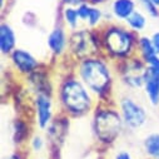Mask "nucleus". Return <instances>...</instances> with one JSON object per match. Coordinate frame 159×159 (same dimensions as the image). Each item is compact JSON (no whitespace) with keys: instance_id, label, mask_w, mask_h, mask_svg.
I'll use <instances>...</instances> for the list:
<instances>
[{"instance_id":"nucleus-1","label":"nucleus","mask_w":159,"mask_h":159,"mask_svg":"<svg viewBox=\"0 0 159 159\" xmlns=\"http://www.w3.org/2000/svg\"><path fill=\"white\" fill-rule=\"evenodd\" d=\"M73 71L94 94L99 103L115 102V85L118 82L115 64L103 54L74 63Z\"/></svg>"},{"instance_id":"nucleus-2","label":"nucleus","mask_w":159,"mask_h":159,"mask_svg":"<svg viewBox=\"0 0 159 159\" xmlns=\"http://www.w3.org/2000/svg\"><path fill=\"white\" fill-rule=\"evenodd\" d=\"M55 100L58 111L70 119H79L90 115L98 105V99L76 76L73 69H69L55 83Z\"/></svg>"},{"instance_id":"nucleus-3","label":"nucleus","mask_w":159,"mask_h":159,"mask_svg":"<svg viewBox=\"0 0 159 159\" xmlns=\"http://www.w3.org/2000/svg\"><path fill=\"white\" fill-rule=\"evenodd\" d=\"M90 115L92 137L98 149L102 152L115 145L127 130L115 102L98 103Z\"/></svg>"},{"instance_id":"nucleus-4","label":"nucleus","mask_w":159,"mask_h":159,"mask_svg":"<svg viewBox=\"0 0 159 159\" xmlns=\"http://www.w3.org/2000/svg\"><path fill=\"white\" fill-rule=\"evenodd\" d=\"M102 40V54L111 63L118 64L137 55L138 38L125 25L109 21L99 29Z\"/></svg>"},{"instance_id":"nucleus-5","label":"nucleus","mask_w":159,"mask_h":159,"mask_svg":"<svg viewBox=\"0 0 159 159\" xmlns=\"http://www.w3.org/2000/svg\"><path fill=\"white\" fill-rule=\"evenodd\" d=\"M99 54H102V40L99 30L82 26L80 29L69 33L66 59H69L73 64Z\"/></svg>"},{"instance_id":"nucleus-6","label":"nucleus","mask_w":159,"mask_h":159,"mask_svg":"<svg viewBox=\"0 0 159 159\" xmlns=\"http://www.w3.org/2000/svg\"><path fill=\"white\" fill-rule=\"evenodd\" d=\"M115 104L118 107L119 113H120L127 130L138 132L147 125L149 120L148 109L132 93L125 92L116 97Z\"/></svg>"},{"instance_id":"nucleus-7","label":"nucleus","mask_w":159,"mask_h":159,"mask_svg":"<svg viewBox=\"0 0 159 159\" xmlns=\"http://www.w3.org/2000/svg\"><path fill=\"white\" fill-rule=\"evenodd\" d=\"M115 70L118 82L125 88L127 92L132 93L143 89L147 65L138 55L115 64Z\"/></svg>"},{"instance_id":"nucleus-8","label":"nucleus","mask_w":159,"mask_h":159,"mask_svg":"<svg viewBox=\"0 0 159 159\" xmlns=\"http://www.w3.org/2000/svg\"><path fill=\"white\" fill-rule=\"evenodd\" d=\"M55 95L50 93H39L31 95V119L39 132H45L53 123L59 111H57Z\"/></svg>"},{"instance_id":"nucleus-9","label":"nucleus","mask_w":159,"mask_h":159,"mask_svg":"<svg viewBox=\"0 0 159 159\" xmlns=\"http://www.w3.org/2000/svg\"><path fill=\"white\" fill-rule=\"evenodd\" d=\"M73 119L69 116L58 113L53 123L48 127V129L44 132L48 143H49V159H60L61 148L66 140V137L69 134L70 123Z\"/></svg>"},{"instance_id":"nucleus-10","label":"nucleus","mask_w":159,"mask_h":159,"mask_svg":"<svg viewBox=\"0 0 159 159\" xmlns=\"http://www.w3.org/2000/svg\"><path fill=\"white\" fill-rule=\"evenodd\" d=\"M10 69L21 79L31 75L33 73L42 69L47 64L43 63L38 57H35L30 50L18 47L8 58Z\"/></svg>"},{"instance_id":"nucleus-11","label":"nucleus","mask_w":159,"mask_h":159,"mask_svg":"<svg viewBox=\"0 0 159 159\" xmlns=\"http://www.w3.org/2000/svg\"><path fill=\"white\" fill-rule=\"evenodd\" d=\"M69 30L63 24H57L47 35V47L53 60L63 61L68 57Z\"/></svg>"},{"instance_id":"nucleus-12","label":"nucleus","mask_w":159,"mask_h":159,"mask_svg":"<svg viewBox=\"0 0 159 159\" xmlns=\"http://www.w3.org/2000/svg\"><path fill=\"white\" fill-rule=\"evenodd\" d=\"M23 80L25 83V89L30 95H35L39 93H55V83L53 80L52 71L48 69V64Z\"/></svg>"},{"instance_id":"nucleus-13","label":"nucleus","mask_w":159,"mask_h":159,"mask_svg":"<svg viewBox=\"0 0 159 159\" xmlns=\"http://www.w3.org/2000/svg\"><path fill=\"white\" fill-rule=\"evenodd\" d=\"M33 128H35L33 119L28 118V115L19 114L13 119L10 125V133L15 148H26L28 142L34 133Z\"/></svg>"},{"instance_id":"nucleus-14","label":"nucleus","mask_w":159,"mask_h":159,"mask_svg":"<svg viewBox=\"0 0 159 159\" xmlns=\"http://www.w3.org/2000/svg\"><path fill=\"white\" fill-rule=\"evenodd\" d=\"M76 9L83 25L87 28L99 30L104 24L109 23L108 20H105V14L99 8V5H94L87 2L80 7H78Z\"/></svg>"},{"instance_id":"nucleus-15","label":"nucleus","mask_w":159,"mask_h":159,"mask_svg":"<svg viewBox=\"0 0 159 159\" xmlns=\"http://www.w3.org/2000/svg\"><path fill=\"white\" fill-rule=\"evenodd\" d=\"M142 92L149 105L154 108L159 107V70L147 66Z\"/></svg>"},{"instance_id":"nucleus-16","label":"nucleus","mask_w":159,"mask_h":159,"mask_svg":"<svg viewBox=\"0 0 159 159\" xmlns=\"http://www.w3.org/2000/svg\"><path fill=\"white\" fill-rule=\"evenodd\" d=\"M18 48V35L15 29L8 21H2L0 24V54L3 58H9V55Z\"/></svg>"},{"instance_id":"nucleus-17","label":"nucleus","mask_w":159,"mask_h":159,"mask_svg":"<svg viewBox=\"0 0 159 159\" xmlns=\"http://www.w3.org/2000/svg\"><path fill=\"white\" fill-rule=\"evenodd\" d=\"M137 0H113L110 4L111 19L116 23H124L138 8Z\"/></svg>"},{"instance_id":"nucleus-18","label":"nucleus","mask_w":159,"mask_h":159,"mask_svg":"<svg viewBox=\"0 0 159 159\" xmlns=\"http://www.w3.org/2000/svg\"><path fill=\"white\" fill-rule=\"evenodd\" d=\"M48 148H49V143L44 132H39V130L33 133L26 145V149L30 153V155H40L42 153L48 150Z\"/></svg>"},{"instance_id":"nucleus-19","label":"nucleus","mask_w":159,"mask_h":159,"mask_svg":"<svg viewBox=\"0 0 159 159\" xmlns=\"http://www.w3.org/2000/svg\"><path fill=\"white\" fill-rule=\"evenodd\" d=\"M124 24H125V26H127L128 29H130L133 33L140 35V34L145 30V28H147V25H148V15H147L143 10L137 9V10L124 21Z\"/></svg>"},{"instance_id":"nucleus-20","label":"nucleus","mask_w":159,"mask_h":159,"mask_svg":"<svg viewBox=\"0 0 159 159\" xmlns=\"http://www.w3.org/2000/svg\"><path fill=\"white\" fill-rule=\"evenodd\" d=\"M142 148L148 159H159V132H152L143 138Z\"/></svg>"},{"instance_id":"nucleus-21","label":"nucleus","mask_w":159,"mask_h":159,"mask_svg":"<svg viewBox=\"0 0 159 159\" xmlns=\"http://www.w3.org/2000/svg\"><path fill=\"white\" fill-rule=\"evenodd\" d=\"M61 20L63 25L69 30V31H75L78 29H80L83 25L80 16L78 14L76 8H70V7H63L61 10Z\"/></svg>"},{"instance_id":"nucleus-22","label":"nucleus","mask_w":159,"mask_h":159,"mask_svg":"<svg viewBox=\"0 0 159 159\" xmlns=\"http://www.w3.org/2000/svg\"><path fill=\"white\" fill-rule=\"evenodd\" d=\"M137 55L144 61V64H147L154 57L159 55V54H157V52H155V49H154V47L152 44L150 36H148V35H139Z\"/></svg>"},{"instance_id":"nucleus-23","label":"nucleus","mask_w":159,"mask_h":159,"mask_svg":"<svg viewBox=\"0 0 159 159\" xmlns=\"http://www.w3.org/2000/svg\"><path fill=\"white\" fill-rule=\"evenodd\" d=\"M137 2L140 10H143L148 15V18L152 19L159 18V7L155 5L153 2H150V0H137Z\"/></svg>"},{"instance_id":"nucleus-24","label":"nucleus","mask_w":159,"mask_h":159,"mask_svg":"<svg viewBox=\"0 0 159 159\" xmlns=\"http://www.w3.org/2000/svg\"><path fill=\"white\" fill-rule=\"evenodd\" d=\"M30 153L26 148H15V150L8 153L3 159H29Z\"/></svg>"},{"instance_id":"nucleus-25","label":"nucleus","mask_w":159,"mask_h":159,"mask_svg":"<svg viewBox=\"0 0 159 159\" xmlns=\"http://www.w3.org/2000/svg\"><path fill=\"white\" fill-rule=\"evenodd\" d=\"M111 159H135V158L128 149H119L118 152L114 153Z\"/></svg>"},{"instance_id":"nucleus-26","label":"nucleus","mask_w":159,"mask_h":159,"mask_svg":"<svg viewBox=\"0 0 159 159\" xmlns=\"http://www.w3.org/2000/svg\"><path fill=\"white\" fill-rule=\"evenodd\" d=\"M84 3H87V0H60L61 7H70V8H78Z\"/></svg>"},{"instance_id":"nucleus-27","label":"nucleus","mask_w":159,"mask_h":159,"mask_svg":"<svg viewBox=\"0 0 159 159\" xmlns=\"http://www.w3.org/2000/svg\"><path fill=\"white\" fill-rule=\"evenodd\" d=\"M149 36H150L152 44H153V47H154L157 54H159V30L154 31V33H153L152 35H149Z\"/></svg>"},{"instance_id":"nucleus-28","label":"nucleus","mask_w":159,"mask_h":159,"mask_svg":"<svg viewBox=\"0 0 159 159\" xmlns=\"http://www.w3.org/2000/svg\"><path fill=\"white\" fill-rule=\"evenodd\" d=\"M87 2L90 4H94V5H100V4H104L105 2H108V0H87Z\"/></svg>"},{"instance_id":"nucleus-29","label":"nucleus","mask_w":159,"mask_h":159,"mask_svg":"<svg viewBox=\"0 0 159 159\" xmlns=\"http://www.w3.org/2000/svg\"><path fill=\"white\" fill-rule=\"evenodd\" d=\"M9 3V0H0V10H2V14L5 11V4Z\"/></svg>"},{"instance_id":"nucleus-30","label":"nucleus","mask_w":159,"mask_h":159,"mask_svg":"<svg viewBox=\"0 0 159 159\" xmlns=\"http://www.w3.org/2000/svg\"><path fill=\"white\" fill-rule=\"evenodd\" d=\"M150 2H153L155 5H158V7H159V0H150Z\"/></svg>"},{"instance_id":"nucleus-31","label":"nucleus","mask_w":159,"mask_h":159,"mask_svg":"<svg viewBox=\"0 0 159 159\" xmlns=\"http://www.w3.org/2000/svg\"><path fill=\"white\" fill-rule=\"evenodd\" d=\"M35 159H47V158H35ZM49 159V158H48Z\"/></svg>"},{"instance_id":"nucleus-32","label":"nucleus","mask_w":159,"mask_h":159,"mask_svg":"<svg viewBox=\"0 0 159 159\" xmlns=\"http://www.w3.org/2000/svg\"><path fill=\"white\" fill-rule=\"evenodd\" d=\"M98 159H104V158H103V157H99V158H98Z\"/></svg>"}]
</instances>
